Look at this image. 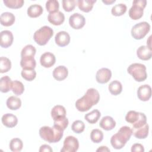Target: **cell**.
<instances>
[{
	"label": "cell",
	"mask_w": 152,
	"mask_h": 152,
	"mask_svg": "<svg viewBox=\"0 0 152 152\" xmlns=\"http://www.w3.org/2000/svg\"><path fill=\"white\" fill-rule=\"evenodd\" d=\"M100 99L98 91L93 88H88L85 94L75 102L77 109L80 112L88 110L93 105L96 104Z\"/></svg>",
	"instance_id": "obj_1"
},
{
	"label": "cell",
	"mask_w": 152,
	"mask_h": 152,
	"mask_svg": "<svg viewBox=\"0 0 152 152\" xmlns=\"http://www.w3.org/2000/svg\"><path fill=\"white\" fill-rule=\"evenodd\" d=\"M132 134V129L130 127L128 126H122L117 133L112 136L110 138L111 145L115 149H121L130 139Z\"/></svg>",
	"instance_id": "obj_2"
},
{
	"label": "cell",
	"mask_w": 152,
	"mask_h": 152,
	"mask_svg": "<svg viewBox=\"0 0 152 152\" xmlns=\"http://www.w3.org/2000/svg\"><path fill=\"white\" fill-rule=\"evenodd\" d=\"M63 131L55 126L50 127L44 126L40 128V137L49 143H55L59 141L63 137Z\"/></svg>",
	"instance_id": "obj_3"
},
{
	"label": "cell",
	"mask_w": 152,
	"mask_h": 152,
	"mask_svg": "<svg viewBox=\"0 0 152 152\" xmlns=\"http://www.w3.org/2000/svg\"><path fill=\"white\" fill-rule=\"evenodd\" d=\"M53 34L52 28L48 26H44L34 32L33 39L39 45L43 46L46 45Z\"/></svg>",
	"instance_id": "obj_4"
},
{
	"label": "cell",
	"mask_w": 152,
	"mask_h": 152,
	"mask_svg": "<svg viewBox=\"0 0 152 152\" xmlns=\"http://www.w3.org/2000/svg\"><path fill=\"white\" fill-rule=\"evenodd\" d=\"M127 71L138 82L143 81L147 77L146 66L142 64L134 63L131 64L127 68Z\"/></svg>",
	"instance_id": "obj_5"
},
{
	"label": "cell",
	"mask_w": 152,
	"mask_h": 152,
	"mask_svg": "<svg viewBox=\"0 0 152 152\" xmlns=\"http://www.w3.org/2000/svg\"><path fill=\"white\" fill-rule=\"evenodd\" d=\"M147 5L146 0H135L132 2V6L129 10V16L134 20L141 18L143 15L144 9Z\"/></svg>",
	"instance_id": "obj_6"
},
{
	"label": "cell",
	"mask_w": 152,
	"mask_h": 152,
	"mask_svg": "<svg viewBox=\"0 0 152 152\" xmlns=\"http://www.w3.org/2000/svg\"><path fill=\"white\" fill-rule=\"evenodd\" d=\"M150 30V25L146 21L140 22L134 25L131 29V35L136 40L144 38Z\"/></svg>",
	"instance_id": "obj_7"
},
{
	"label": "cell",
	"mask_w": 152,
	"mask_h": 152,
	"mask_svg": "<svg viewBox=\"0 0 152 152\" xmlns=\"http://www.w3.org/2000/svg\"><path fill=\"white\" fill-rule=\"evenodd\" d=\"M79 147V142L74 136H68L64 141L63 147L61 148V152H75Z\"/></svg>",
	"instance_id": "obj_8"
},
{
	"label": "cell",
	"mask_w": 152,
	"mask_h": 152,
	"mask_svg": "<svg viewBox=\"0 0 152 152\" xmlns=\"http://www.w3.org/2000/svg\"><path fill=\"white\" fill-rule=\"evenodd\" d=\"M86 23L84 17L80 13L76 12L72 14L69 18V24L74 29H80L83 28Z\"/></svg>",
	"instance_id": "obj_9"
},
{
	"label": "cell",
	"mask_w": 152,
	"mask_h": 152,
	"mask_svg": "<svg viewBox=\"0 0 152 152\" xmlns=\"http://www.w3.org/2000/svg\"><path fill=\"white\" fill-rule=\"evenodd\" d=\"M112 77L111 71L107 68H102L99 69L96 74V81L100 84L107 83Z\"/></svg>",
	"instance_id": "obj_10"
},
{
	"label": "cell",
	"mask_w": 152,
	"mask_h": 152,
	"mask_svg": "<svg viewBox=\"0 0 152 152\" xmlns=\"http://www.w3.org/2000/svg\"><path fill=\"white\" fill-rule=\"evenodd\" d=\"M0 36H1L0 45L2 48H7L12 45L14 40V37L11 31L3 30L1 32Z\"/></svg>",
	"instance_id": "obj_11"
},
{
	"label": "cell",
	"mask_w": 152,
	"mask_h": 152,
	"mask_svg": "<svg viewBox=\"0 0 152 152\" xmlns=\"http://www.w3.org/2000/svg\"><path fill=\"white\" fill-rule=\"evenodd\" d=\"M137 96L141 101H148L151 96V88L148 84L140 86L137 90Z\"/></svg>",
	"instance_id": "obj_12"
},
{
	"label": "cell",
	"mask_w": 152,
	"mask_h": 152,
	"mask_svg": "<svg viewBox=\"0 0 152 152\" xmlns=\"http://www.w3.org/2000/svg\"><path fill=\"white\" fill-rule=\"evenodd\" d=\"M56 62L55 55L51 52H45L43 53L40 58V62L42 66L45 68H50Z\"/></svg>",
	"instance_id": "obj_13"
},
{
	"label": "cell",
	"mask_w": 152,
	"mask_h": 152,
	"mask_svg": "<svg viewBox=\"0 0 152 152\" xmlns=\"http://www.w3.org/2000/svg\"><path fill=\"white\" fill-rule=\"evenodd\" d=\"M56 44L61 47H64L70 42V36L65 31H61L56 33L55 37Z\"/></svg>",
	"instance_id": "obj_14"
},
{
	"label": "cell",
	"mask_w": 152,
	"mask_h": 152,
	"mask_svg": "<svg viewBox=\"0 0 152 152\" xmlns=\"http://www.w3.org/2000/svg\"><path fill=\"white\" fill-rule=\"evenodd\" d=\"M48 21L55 26H59L62 24L65 20L64 14L58 11L55 12L49 13L48 16Z\"/></svg>",
	"instance_id": "obj_15"
},
{
	"label": "cell",
	"mask_w": 152,
	"mask_h": 152,
	"mask_svg": "<svg viewBox=\"0 0 152 152\" xmlns=\"http://www.w3.org/2000/svg\"><path fill=\"white\" fill-rule=\"evenodd\" d=\"M68 74V69L64 65H59L56 67L53 71V77L57 81L65 80L67 77Z\"/></svg>",
	"instance_id": "obj_16"
},
{
	"label": "cell",
	"mask_w": 152,
	"mask_h": 152,
	"mask_svg": "<svg viewBox=\"0 0 152 152\" xmlns=\"http://www.w3.org/2000/svg\"><path fill=\"white\" fill-rule=\"evenodd\" d=\"M3 125L8 128H13L18 123L17 116L12 113L4 114L1 118Z\"/></svg>",
	"instance_id": "obj_17"
},
{
	"label": "cell",
	"mask_w": 152,
	"mask_h": 152,
	"mask_svg": "<svg viewBox=\"0 0 152 152\" xmlns=\"http://www.w3.org/2000/svg\"><path fill=\"white\" fill-rule=\"evenodd\" d=\"M99 125L103 129L110 131L115 127L116 122L112 117L110 116H105L100 120Z\"/></svg>",
	"instance_id": "obj_18"
},
{
	"label": "cell",
	"mask_w": 152,
	"mask_h": 152,
	"mask_svg": "<svg viewBox=\"0 0 152 152\" xmlns=\"http://www.w3.org/2000/svg\"><path fill=\"white\" fill-rule=\"evenodd\" d=\"M137 55L141 60H149L152 56L151 49L147 46H141L137 50Z\"/></svg>",
	"instance_id": "obj_19"
},
{
	"label": "cell",
	"mask_w": 152,
	"mask_h": 152,
	"mask_svg": "<svg viewBox=\"0 0 152 152\" xmlns=\"http://www.w3.org/2000/svg\"><path fill=\"white\" fill-rule=\"evenodd\" d=\"M132 129V134L137 138L144 139L148 135L149 126L146 123L141 127H140L138 128H135V129Z\"/></svg>",
	"instance_id": "obj_20"
},
{
	"label": "cell",
	"mask_w": 152,
	"mask_h": 152,
	"mask_svg": "<svg viewBox=\"0 0 152 152\" xmlns=\"http://www.w3.org/2000/svg\"><path fill=\"white\" fill-rule=\"evenodd\" d=\"M15 17L14 15L10 12H5L1 14L0 17L1 24L4 26H10L15 22Z\"/></svg>",
	"instance_id": "obj_21"
},
{
	"label": "cell",
	"mask_w": 152,
	"mask_h": 152,
	"mask_svg": "<svg viewBox=\"0 0 152 152\" xmlns=\"http://www.w3.org/2000/svg\"><path fill=\"white\" fill-rule=\"evenodd\" d=\"M51 116L53 121L66 116L65 108L61 105H56L51 110Z\"/></svg>",
	"instance_id": "obj_22"
},
{
	"label": "cell",
	"mask_w": 152,
	"mask_h": 152,
	"mask_svg": "<svg viewBox=\"0 0 152 152\" xmlns=\"http://www.w3.org/2000/svg\"><path fill=\"white\" fill-rule=\"evenodd\" d=\"M20 65L24 69H34L36 65V62L34 57L21 58Z\"/></svg>",
	"instance_id": "obj_23"
},
{
	"label": "cell",
	"mask_w": 152,
	"mask_h": 152,
	"mask_svg": "<svg viewBox=\"0 0 152 152\" xmlns=\"http://www.w3.org/2000/svg\"><path fill=\"white\" fill-rule=\"evenodd\" d=\"M96 2V0H78L77 3L80 10L88 12L92 10L93 5Z\"/></svg>",
	"instance_id": "obj_24"
},
{
	"label": "cell",
	"mask_w": 152,
	"mask_h": 152,
	"mask_svg": "<svg viewBox=\"0 0 152 152\" xmlns=\"http://www.w3.org/2000/svg\"><path fill=\"white\" fill-rule=\"evenodd\" d=\"M43 9L40 5L33 4L27 9V15L31 18H36L40 16L43 12Z\"/></svg>",
	"instance_id": "obj_25"
},
{
	"label": "cell",
	"mask_w": 152,
	"mask_h": 152,
	"mask_svg": "<svg viewBox=\"0 0 152 152\" xmlns=\"http://www.w3.org/2000/svg\"><path fill=\"white\" fill-rule=\"evenodd\" d=\"M6 103L8 108L12 110L18 109L21 106V101L20 99L13 96L8 98Z\"/></svg>",
	"instance_id": "obj_26"
},
{
	"label": "cell",
	"mask_w": 152,
	"mask_h": 152,
	"mask_svg": "<svg viewBox=\"0 0 152 152\" xmlns=\"http://www.w3.org/2000/svg\"><path fill=\"white\" fill-rule=\"evenodd\" d=\"M12 81L11 78L7 76H4L0 79V90L2 93H7L12 87Z\"/></svg>",
	"instance_id": "obj_27"
},
{
	"label": "cell",
	"mask_w": 152,
	"mask_h": 152,
	"mask_svg": "<svg viewBox=\"0 0 152 152\" xmlns=\"http://www.w3.org/2000/svg\"><path fill=\"white\" fill-rule=\"evenodd\" d=\"M108 88L112 94L116 96L122 92V86L120 81L118 80H114L109 84Z\"/></svg>",
	"instance_id": "obj_28"
},
{
	"label": "cell",
	"mask_w": 152,
	"mask_h": 152,
	"mask_svg": "<svg viewBox=\"0 0 152 152\" xmlns=\"http://www.w3.org/2000/svg\"><path fill=\"white\" fill-rule=\"evenodd\" d=\"M101 113L97 109H94L90 112L87 113L84 116L85 119L90 124H95L99 119Z\"/></svg>",
	"instance_id": "obj_29"
},
{
	"label": "cell",
	"mask_w": 152,
	"mask_h": 152,
	"mask_svg": "<svg viewBox=\"0 0 152 152\" xmlns=\"http://www.w3.org/2000/svg\"><path fill=\"white\" fill-rule=\"evenodd\" d=\"M36 52V48L31 45H27L25 46L21 52V58L25 57H34Z\"/></svg>",
	"instance_id": "obj_30"
},
{
	"label": "cell",
	"mask_w": 152,
	"mask_h": 152,
	"mask_svg": "<svg viewBox=\"0 0 152 152\" xmlns=\"http://www.w3.org/2000/svg\"><path fill=\"white\" fill-rule=\"evenodd\" d=\"M23 147V141L18 138H14L10 141V148L12 151H20Z\"/></svg>",
	"instance_id": "obj_31"
},
{
	"label": "cell",
	"mask_w": 152,
	"mask_h": 152,
	"mask_svg": "<svg viewBox=\"0 0 152 152\" xmlns=\"http://www.w3.org/2000/svg\"><path fill=\"white\" fill-rule=\"evenodd\" d=\"M127 7L126 5L121 3L114 5L111 10V12L115 16H121L125 13Z\"/></svg>",
	"instance_id": "obj_32"
},
{
	"label": "cell",
	"mask_w": 152,
	"mask_h": 152,
	"mask_svg": "<svg viewBox=\"0 0 152 152\" xmlns=\"http://www.w3.org/2000/svg\"><path fill=\"white\" fill-rule=\"evenodd\" d=\"M11 68V61L7 57L1 56L0 58V72L4 73L8 72Z\"/></svg>",
	"instance_id": "obj_33"
},
{
	"label": "cell",
	"mask_w": 152,
	"mask_h": 152,
	"mask_svg": "<svg viewBox=\"0 0 152 152\" xmlns=\"http://www.w3.org/2000/svg\"><path fill=\"white\" fill-rule=\"evenodd\" d=\"M90 138L94 143H99L103 139V133L99 129H94L90 133Z\"/></svg>",
	"instance_id": "obj_34"
},
{
	"label": "cell",
	"mask_w": 152,
	"mask_h": 152,
	"mask_svg": "<svg viewBox=\"0 0 152 152\" xmlns=\"http://www.w3.org/2000/svg\"><path fill=\"white\" fill-rule=\"evenodd\" d=\"M11 89L15 95H21L24 90L23 84L18 80H14L12 82Z\"/></svg>",
	"instance_id": "obj_35"
},
{
	"label": "cell",
	"mask_w": 152,
	"mask_h": 152,
	"mask_svg": "<svg viewBox=\"0 0 152 152\" xmlns=\"http://www.w3.org/2000/svg\"><path fill=\"white\" fill-rule=\"evenodd\" d=\"M4 4L10 8H20L23 7L24 1L23 0H4Z\"/></svg>",
	"instance_id": "obj_36"
},
{
	"label": "cell",
	"mask_w": 152,
	"mask_h": 152,
	"mask_svg": "<svg viewBox=\"0 0 152 152\" xmlns=\"http://www.w3.org/2000/svg\"><path fill=\"white\" fill-rule=\"evenodd\" d=\"M59 4L56 0H49L46 2V8L49 13L55 12L58 11Z\"/></svg>",
	"instance_id": "obj_37"
},
{
	"label": "cell",
	"mask_w": 152,
	"mask_h": 152,
	"mask_svg": "<svg viewBox=\"0 0 152 152\" xmlns=\"http://www.w3.org/2000/svg\"><path fill=\"white\" fill-rule=\"evenodd\" d=\"M139 117L140 112H136L135 110H130L126 113L125 116V120L127 122L131 125L136 122L139 119Z\"/></svg>",
	"instance_id": "obj_38"
},
{
	"label": "cell",
	"mask_w": 152,
	"mask_h": 152,
	"mask_svg": "<svg viewBox=\"0 0 152 152\" xmlns=\"http://www.w3.org/2000/svg\"><path fill=\"white\" fill-rule=\"evenodd\" d=\"M21 75L22 77L27 81H30L33 80L36 76V72L34 69H24L21 72Z\"/></svg>",
	"instance_id": "obj_39"
},
{
	"label": "cell",
	"mask_w": 152,
	"mask_h": 152,
	"mask_svg": "<svg viewBox=\"0 0 152 152\" xmlns=\"http://www.w3.org/2000/svg\"><path fill=\"white\" fill-rule=\"evenodd\" d=\"M68 123H69L68 119L65 116V117L61 118L55 120L53 126H56V128L60 129L62 131H64L68 126Z\"/></svg>",
	"instance_id": "obj_40"
},
{
	"label": "cell",
	"mask_w": 152,
	"mask_h": 152,
	"mask_svg": "<svg viewBox=\"0 0 152 152\" xmlns=\"http://www.w3.org/2000/svg\"><path fill=\"white\" fill-rule=\"evenodd\" d=\"M84 128L85 124L82 121L80 120H76L74 121L71 125L72 130L77 134H80L83 132L84 130Z\"/></svg>",
	"instance_id": "obj_41"
},
{
	"label": "cell",
	"mask_w": 152,
	"mask_h": 152,
	"mask_svg": "<svg viewBox=\"0 0 152 152\" xmlns=\"http://www.w3.org/2000/svg\"><path fill=\"white\" fill-rule=\"evenodd\" d=\"M62 7L66 12L72 11L75 7L77 2L75 0H63Z\"/></svg>",
	"instance_id": "obj_42"
},
{
	"label": "cell",
	"mask_w": 152,
	"mask_h": 152,
	"mask_svg": "<svg viewBox=\"0 0 152 152\" xmlns=\"http://www.w3.org/2000/svg\"><path fill=\"white\" fill-rule=\"evenodd\" d=\"M147 123V118L144 113L140 112V117L138 121L133 124H131V129L138 128L141 127Z\"/></svg>",
	"instance_id": "obj_43"
},
{
	"label": "cell",
	"mask_w": 152,
	"mask_h": 152,
	"mask_svg": "<svg viewBox=\"0 0 152 152\" xmlns=\"http://www.w3.org/2000/svg\"><path fill=\"white\" fill-rule=\"evenodd\" d=\"M132 152H144V148L142 144L139 143H135L132 145L131 147Z\"/></svg>",
	"instance_id": "obj_44"
},
{
	"label": "cell",
	"mask_w": 152,
	"mask_h": 152,
	"mask_svg": "<svg viewBox=\"0 0 152 152\" xmlns=\"http://www.w3.org/2000/svg\"><path fill=\"white\" fill-rule=\"evenodd\" d=\"M53 150L50 145L47 144H43L40 146L39 151L40 152H44V151H48V152H52Z\"/></svg>",
	"instance_id": "obj_45"
},
{
	"label": "cell",
	"mask_w": 152,
	"mask_h": 152,
	"mask_svg": "<svg viewBox=\"0 0 152 152\" xmlns=\"http://www.w3.org/2000/svg\"><path fill=\"white\" fill-rule=\"evenodd\" d=\"M96 151H110V150L106 146H101L96 150Z\"/></svg>",
	"instance_id": "obj_46"
},
{
	"label": "cell",
	"mask_w": 152,
	"mask_h": 152,
	"mask_svg": "<svg viewBox=\"0 0 152 152\" xmlns=\"http://www.w3.org/2000/svg\"><path fill=\"white\" fill-rule=\"evenodd\" d=\"M102 2L106 5H110L115 2V0H102Z\"/></svg>",
	"instance_id": "obj_47"
},
{
	"label": "cell",
	"mask_w": 152,
	"mask_h": 152,
	"mask_svg": "<svg viewBox=\"0 0 152 152\" xmlns=\"http://www.w3.org/2000/svg\"><path fill=\"white\" fill-rule=\"evenodd\" d=\"M150 40H151V36H150L149 37H148V40L147 41V44L148 43V44H149V45H148V48H150V49H151V44H150Z\"/></svg>",
	"instance_id": "obj_48"
}]
</instances>
